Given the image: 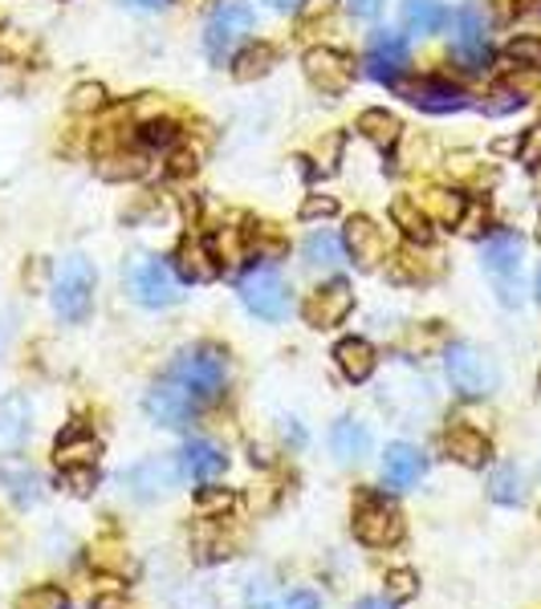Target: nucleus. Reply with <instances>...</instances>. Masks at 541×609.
Segmentation results:
<instances>
[{
  "mask_svg": "<svg viewBox=\"0 0 541 609\" xmlns=\"http://www.w3.org/2000/svg\"><path fill=\"white\" fill-rule=\"evenodd\" d=\"M465 208H468V199L456 196V191H428V199H424V212L448 228H456L465 220Z\"/></svg>",
  "mask_w": 541,
  "mask_h": 609,
  "instance_id": "nucleus-28",
  "label": "nucleus"
},
{
  "mask_svg": "<svg viewBox=\"0 0 541 609\" xmlns=\"http://www.w3.org/2000/svg\"><path fill=\"white\" fill-rule=\"evenodd\" d=\"M538 237H541V228H538Z\"/></svg>",
  "mask_w": 541,
  "mask_h": 609,
  "instance_id": "nucleus-52",
  "label": "nucleus"
},
{
  "mask_svg": "<svg viewBox=\"0 0 541 609\" xmlns=\"http://www.w3.org/2000/svg\"><path fill=\"white\" fill-rule=\"evenodd\" d=\"M273 62H278V53L269 50V45H257V50H249V53H245V57L237 62V77H240V82L264 77L269 70H273Z\"/></svg>",
  "mask_w": 541,
  "mask_h": 609,
  "instance_id": "nucleus-33",
  "label": "nucleus"
},
{
  "mask_svg": "<svg viewBox=\"0 0 541 609\" xmlns=\"http://www.w3.org/2000/svg\"><path fill=\"white\" fill-rule=\"evenodd\" d=\"M521 237L513 232H497V237L485 240V269H489L504 288V301L513 305L517 301V269H521Z\"/></svg>",
  "mask_w": 541,
  "mask_h": 609,
  "instance_id": "nucleus-12",
  "label": "nucleus"
},
{
  "mask_svg": "<svg viewBox=\"0 0 541 609\" xmlns=\"http://www.w3.org/2000/svg\"><path fill=\"white\" fill-rule=\"evenodd\" d=\"M273 9H293V4H302V0H269Z\"/></svg>",
  "mask_w": 541,
  "mask_h": 609,
  "instance_id": "nucleus-50",
  "label": "nucleus"
},
{
  "mask_svg": "<svg viewBox=\"0 0 541 609\" xmlns=\"http://www.w3.org/2000/svg\"><path fill=\"white\" fill-rule=\"evenodd\" d=\"M171 167H176L179 175H188V171H196V155H188V150H179L176 159H171Z\"/></svg>",
  "mask_w": 541,
  "mask_h": 609,
  "instance_id": "nucleus-47",
  "label": "nucleus"
},
{
  "mask_svg": "<svg viewBox=\"0 0 541 609\" xmlns=\"http://www.w3.org/2000/svg\"><path fill=\"white\" fill-rule=\"evenodd\" d=\"M98 171L106 175V179H139V175L147 171V159H143L139 150H114V155H106V159L98 162Z\"/></svg>",
  "mask_w": 541,
  "mask_h": 609,
  "instance_id": "nucleus-29",
  "label": "nucleus"
},
{
  "mask_svg": "<svg viewBox=\"0 0 541 609\" xmlns=\"http://www.w3.org/2000/svg\"><path fill=\"white\" fill-rule=\"evenodd\" d=\"M0 480L9 484V492H13L17 504H38V500H41V480L33 472H21V468H4V472H0Z\"/></svg>",
  "mask_w": 541,
  "mask_h": 609,
  "instance_id": "nucleus-31",
  "label": "nucleus"
},
{
  "mask_svg": "<svg viewBox=\"0 0 541 609\" xmlns=\"http://www.w3.org/2000/svg\"><path fill=\"white\" fill-rule=\"evenodd\" d=\"M334 4H339V0H305V4H302V17H305V21L330 17V13H334Z\"/></svg>",
  "mask_w": 541,
  "mask_h": 609,
  "instance_id": "nucleus-43",
  "label": "nucleus"
},
{
  "mask_svg": "<svg viewBox=\"0 0 541 609\" xmlns=\"http://www.w3.org/2000/svg\"><path fill=\"white\" fill-rule=\"evenodd\" d=\"M171 138H176L171 123H152V126H147V143H159V147H167Z\"/></svg>",
  "mask_w": 541,
  "mask_h": 609,
  "instance_id": "nucleus-44",
  "label": "nucleus"
},
{
  "mask_svg": "<svg viewBox=\"0 0 541 609\" xmlns=\"http://www.w3.org/2000/svg\"><path fill=\"white\" fill-rule=\"evenodd\" d=\"M346 4H351V13L363 17V21H371V17L383 9V0H346Z\"/></svg>",
  "mask_w": 541,
  "mask_h": 609,
  "instance_id": "nucleus-45",
  "label": "nucleus"
},
{
  "mask_svg": "<svg viewBox=\"0 0 541 609\" xmlns=\"http://www.w3.org/2000/svg\"><path fill=\"white\" fill-rule=\"evenodd\" d=\"M240 301L264 322H281L290 313V288H285L278 269H264V264L240 276Z\"/></svg>",
  "mask_w": 541,
  "mask_h": 609,
  "instance_id": "nucleus-5",
  "label": "nucleus"
},
{
  "mask_svg": "<svg viewBox=\"0 0 541 609\" xmlns=\"http://www.w3.org/2000/svg\"><path fill=\"white\" fill-rule=\"evenodd\" d=\"M305 77H310V86L322 90V94H330V98H339V94H346L354 82V62L346 57L342 50H310L305 53Z\"/></svg>",
  "mask_w": 541,
  "mask_h": 609,
  "instance_id": "nucleus-10",
  "label": "nucleus"
},
{
  "mask_svg": "<svg viewBox=\"0 0 541 609\" xmlns=\"http://www.w3.org/2000/svg\"><path fill=\"white\" fill-rule=\"evenodd\" d=\"M452 53L465 62V70H480V65L489 62V17H485L480 4H465L456 13Z\"/></svg>",
  "mask_w": 541,
  "mask_h": 609,
  "instance_id": "nucleus-9",
  "label": "nucleus"
},
{
  "mask_svg": "<svg viewBox=\"0 0 541 609\" xmlns=\"http://www.w3.org/2000/svg\"><path fill=\"white\" fill-rule=\"evenodd\" d=\"M403 25L412 33H440L448 25V9L440 0H403Z\"/></svg>",
  "mask_w": 541,
  "mask_h": 609,
  "instance_id": "nucleus-25",
  "label": "nucleus"
},
{
  "mask_svg": "<svg viewBox=\"0 0 541 609\" xmlns=\"http://www.w3.org/2000/svg\"><path fill=\"white\" fill-rule=\"evenodd\" d=\"M184 475H188L184 472V460H176V455H152V460L135 463V468L123 475V484L131 487L135 500H159L167 496V492H176Z\"/></svg>",
  "mask_w": 541,
  "mask_h": 609,
  "instance_id": "nucleus-6",
  "label": "nucleus"
},
{
  "mask_svg": "<svg viewBox=\"0 0 541 609\" xmlns=\"http://www.w3.org/2000/svg\"><path fill=\"white\" fill-rule=\"evenodd\" d=\"M403 98L416 102L419 111H431V114H448V111H465V94L448 82H436V77H424V82H412L403 86Z\"/></svg>",
  "mask_w": 541,
  "mask_h": 609,
  "instance_id": "nucleus-16",
  "label": "nucleus"
},
{
  "mask_svg": "<svg viewBox=\"0 0 541 609\" xmlns=\"http://www.w3.org/2000/svg\"><path fill=\"white\" fill-rule=\"evenodd\" d=\"M17 609H65V594L62 589H53V585H41V589H29Z\"/></svg>",
  "mask_w": 541,
  "mask_h": 609,
  "instance_id": "nucleus-35",
  "label": "nucleus"
},
{
  "mask_svg": "<svg viewBox=\"0 0 541 609\" xmlns=\"http://www.w3.org/2000/svg\"><path fill=\"white\" fill-rule=\"evenodd\" d=\"M285 609H322V606H318V597H314V594H290Z\"/></svg>",
  "mask_w": 541,
  "mask_h": 609,
  "instance_id": "nucleus-46",
  "label": "nucleus"
},
{
  "mask_svg": "<svg viewBox=\"0 0 541 609\" xmlns=\"http://www.w3.org/2000/svg\"><path fill=\"white\" fill-rule=\"evenodd\" d=\"M334 361H339V370L351 378V382H366L371 374H375V346L366 342V337H346L334 346Z\"/></svg>",
  "mask_w": 541,
  "mask_h": 609,
  "instance_id": "nucleus-20",
  "label": "nucleus"
},
{
  "mask_svg": "<svg viewBox=\"0 0 541 609\" xmlns=\"http://www.w3.org/2000/svg\"><path fill=\"white\" fill-rule=\"evenodd\" d=\"M126 288H131V297L139 301V305H152V309H167V305H176V301L184 297L176 269L167 261H159V256L131 261V269H126Z\"/></svg>",
  "mask_w": 541,
  "mask_h": 609,
  "instance_id": "nucleus-2",
  "label": "nucleus"
},
{
  "mask_svg": "<svg viewBox=\"0 0 541 609\" xmlns=\"http://www.w3.org/2000/svg\"><path fill=\"white\" fill-rule=\"evenodd\" d=\"M538 297H541V269H538Z\"/></svg>",
  "mask_w": 541,
  "mask_h": 609,
  "instance_id": "nucleus-51",
  "label": "nucleus"
},
{
  "mask_svg": "<svg viewBox=\"0 0 541 609\" xmlns=\"http://www.w3.org/2000/svg\"><path fill=\"white\" fill-rule=\"evenodd\" d=\"M98 455H102V443L94 435H86V431H74V435H65L62 443H58V468H62V475L77 492H86V487L94 484V463H98Z\"/></svg>",
  "mask_w": 541,
  "mask_h": 609,
  "instance_id": "nucleus-11",
  "label": "nucleus"
},
{
  "mask_svg": "<svg viewBox=\"0 0 541 609\" xmlns=\"http://www.w3.org/2000/svg\"><path fill=\"white\" fill-rule=\"evenodd\" d=\"M305 261L314 264V269H342L346 264V249H342L339 232H330V228L314 232V237L305 240Z\"/></svg>",
  "mask_w": 541,
  "mask_h": 609,
  "instance_id": "nucleus-26",
  "label": "nucleus"
},
{
  "mask_svg": "<svg viewBox=\"0 0 541 609\" xmlns=\"http://www.w3.org/2000/svg\"><path fill=\"white\" fill-rule=\"evenodd\" d=\"M330 448L339 455L342 463H358L371 451V435H366L363 423H354V419H339L334 431H330Z\"/></svg>",
  "mask_w": 541,
  "mask_h": 609,
  "instance_id": "nucleus-23",
  "label": "nucleus"
},
{
  "mask_svg": "<svg viewBox=\"0 0 541 609\" xmlns=\"http://www.w3.org/2000/svg\"><path fill=\"white\" fill-rule=\"evenodd\" d=\"M424 475V455L416 448H407V443H391L387 455H383V480H387L395 492L403 487H412Z\"/></svg>",
  "mask_w": 541,
  "mask_h": 609,
  "instance_id": "nucleus-18",
  "label": "nucleus"
},
{
  "mask_svg": "<svg viewBox=\"0 0 541 609\" xmlns=\"http://www.w3.org/2000/svg\"><path fill=\"white\" fill-rule=\"evenodd\" d=\"M366 70L378 82H399V74L407 70V41L399 33H375L366 45Z\"/></svg>",
  "mask_w": 541,
  "mask_h": 609,
  "instance_id": "nucleus-14",
  "label": "nucleus"
},
{
  "mask_svg": "<svg viewBox=\"0 0 541 609\" xmlns=\"http://www.w3.org/2000/svg\"><path fill=\"white\" fill-rule=\"evenodd\" d=\"M517 155H521V162H526V167H538V162H541V123L529 126L526 138L517 143Z\"/></svg>",
  "mask_w": 541,
  "mask_h": 609,
  "instance_id": "nucleus-39",
  "label": "nucleus"
},
{
  "mask_svg": "<svg viewBox=\"0 0 541 609\" xmlns=\"http://www.w3.org/2000/svg\"><path fill=\"white\" fill-rule=\"evenodd\" d=\"M354 536L371 548H387V545H399L403 536V516L391 500H378V496H366L354 512Z\"/></svg>",
  "mask_w": 541,
  "mask_h": 609,
  "instance_id": "nucleus-7",
  "label": "nucleus"
},
{
  "mask_svg": "<svg viewBox=\"0 0 541 609\" xmlns=\"http://www.w3.org/2000/svg\"><path fill=\"white\" fill-rule=\"evenodd\" d=\"M176 261H179V273L188 276V281H212L216 273H220V261H216V252L204 244V240H184L176 252Z\"/></svg>",
  "mask_w": 541,
  "mask_h": 609,
  "instance_id": "nucleus-22",
  "label": "nucleus"
},
{
  "mask_svg": "<svg viewBox=\"0 0 541 609\" xmlns=\"http://www.w3.org/2000/svg\"><path fill=\"white\" fill-rule=\"evenodd\" d=\"M358 130H363V138H371L375 147L391 150L395 143H399V118L391 111H363L358 114Z\"/></svg>",
  "mask_w": 541,
  "mask_h": 609,
  "instance_id": "nucleus-27",
  "label": "nucleus"
},
{
  "mask_svg": "<svg viewBox=\"0 0 541 609\" xmlns=\"http://www.w3.org/2000/svg\"><path fill=\"white\" fill-rule=\"evenodd\" d=\"M334 212H339V199L334 196H310L302 203V220H318V216L326 220V216H334Z\"/></svg>",
  "mask_w": 541,
  "mask_h": 609,
  "instance_id": "nucleus-41",
  "label": "nucleus"
},
{
  "mask_svg": "<svg viewBox=\"0 0 541 609\" xmlns=\"http://www.w3.org/2000/svg\"><path fill=\"white\" fill-rule=\"evenodd\" d=\"M228 386V354L216 346L184 349L171 370L147 390V414L159 427H188Z\"/></svg>",
  "mask_w": 541,
  "mask_h": 609,
  "instance_id": "nucleus-1",
  "label": "nucleus"
},
{
  "mask_svg": "<svg viewBox=\"0 0 541 609\" xmlns=\"http://www.w3.org/2000/svg\"><path fill=\"white\" fill-rule=\"evenodd\" d=\"M444 448H448V455H452L456 463H465V468H485L492 455L489 439L480 435V431H472V427H452L448 439H444Z\"/></svg>",
  "mask_w": 541,
  "mask_h": 609,
  "instance_id": "nucleus-21",
  "label": "nucleus"
},
{
  "mask_svg": "<svg viewBox=\"0 0 541 609\" xmlns=\"http://www.w3.org/2000/svg\"><path fill=\"white\" fill-rule=\"evenodd\" d=\"M33 53V38L21 33V29H0V57L4 62H25Z\"/></svg>",
  "mask_w": 541,
  "mask_h": 609,
  "instance_id": "nucleus-34",
  "label": "nucleus"
},
{
  "mask_svg": "<svg viewBox=\"0 0 541 609\" xmlns=\"http://www.w3.org/2000/svg\"><path fill=\"white\" fill-rule=\"evenodd\" d=\"M346 249L351 256L363 269H375L383 256H387V237H383V228L375 220H366V216H354L351 224H346Z\"/></svg>",
  "mask_w": 541,
  "mask_h": 609,
  "instance_id": "nucleus-15",
  "label": "nucleus"
},
{
  "mask_svg": "<svg viewBox=\"0 0 541 609\" xmlns=\"http://www.w3.org/2000/svg\"><path fill=\"white\" fill-rule=\"evenodd\" d=\"M29 439V398L9 395L0 402V455H17Z\"/></svg>",
  "mask_w": 541,
  "mask_h": 609,
  "instance_id": "nucleus-17",
  "label": "nucleus"
},
{
  "mask_svg": "<svg viewBox=\"0 0 541 609\" xmlns=\"http://www.w3.org/2000/svg\"><path fill=\"white\" fill-rule=\"evenodd\" d=\"M489 492L497 504H521V500H526V480H521L517 468H497V472H492Z\"/></svg>",
  "mask_w": 541,
  "mask_h": 609,
  "instance_id": "nucleus-30",
  "label": "nucleus"
},
{
  "mask_svg": "<svg viewBox=\"0 0 541 609\" xmlns=\"http://www.w3.org/2000/svg\"><path fill=\"white\" fill-rule=\"evenodd\" d=\"M509 57L517 65H541V38H513L509 41Z\"/></svg>",
  "mask_w": 541,
  "mask_h": 609,
  "instance_id": "nucleus-38",
  "label": "nucleus"
},
{
  "mask_svg": "<svg viewBox=\"0 0 541 609\" xmlns=\"http://www.w3.org/2000/svg\"><path fill=\"white\" fill-rule=\"evenodd\" d=\"M440 273L436 264H419L416 252H399L395 261H391V281H431V276Z\"/></svg>",
  "mask_w": 541,
  "mask_h": 609,
  "instance_id": "nucleus-32",
  "label": "nucleus"
},
{
  "mask_svg": "<svg viewBox=\"0 0 541 609\" xmlns=\"http://www.w3.org/2000/svg\"><path fill=\"white\" fill-rule=\"evenodd\" d=\"M416 589H419V577L412 569L387 573V601H412Z\"/></svg>",
  "mask_w": 541,
  "mask_h": 609,
  "instance_id": "nucleus-36",
  "label": "nucleus"
},
{
  "mask_svg": "<svg viewBox=\"0 0 541 609\" xmlns=\"http://www.w3.org/2000/svg\"><path fill=\"white\" fill-rule=\"evenodd\" d=\"M444 366H448V378H452V386L465 398L489 395L492 386H497V370H492V361L485 358L477 346H465V342L452 346L448 358H444Z\"/></svg>",
  "mask_w": 541,
  "mask_h": 609,
  "instance_id": "nucleus-8",
  "label": "nucleus"
},
{
  "mask_svg": "<svg viewBox=\"0 0 541 609\" xmlns=\"http://www.w3.org/2000/svg\"><path fill=\"white\" fill-rule=\"evenodd\" d=\"M90 297H94V269L86 256H65L53 281V309L62 313L65 322H82L90 313Z\"/></svg>",
  "mask_w": 541,
  "mask_h": 609,
  "instance_id": "nucleus-3",
  "label": "nucleus"
},
{
  "mask_svg": "<svg viewBox=\"0 0 541 609\" xmlns=\"http://www.w3.org/2000/svg\"><path fill=\"white\" fill-rule=\"evenodd\" d=\"M228 468L225 451L212 448L208 439H191L188 448H184V472L191 475V480H200V484H212V480H220Z\"/></svg>",
  "mask_w": 541,
  "mask_h": 609,
  "instance_id": "nucleus-19",
  "label": "nucleus"
},
{
  "mask_svg": "<svg viewBox=\"0 0 541 609\" xmlns=\"http://www.w3.org/2000/svg\"><path fill=\"white\" fill-rule=\"evenodd\" d=\"M354 309V288L346 281H330L314 293V297L305 301V322L314 325V329H334L351 317Z\"/></svg>",
  "mask_w": 541,
  "mask_h": 609,
  "instance_id": "nucleus-13",
  "label": "nucleus"
},
{
  "mask_svg": "<svg viewBox=\"0 0 541 609\" xmlns=\"http://www.w3.org/2000/svg\"><path fill=\"white\" fill-rule=\"evenodd\" d=\"M391 220H395V228H403V237L416 240V244H428L431 240V216L419 208V199L399 196L391 203Z\"/></svg>",
  "mask_w": 541,
  "mask_h": 609,
  "instance_id": "nucleus-24",
  "label": "nucleus"
},
{
  "mask_svg": "<svg viewBox=\"0 0 541 609\" xmlns=\"http://www.w3.org/2000/svg\"><path fill=\"white\" fill-rule=\"evenodd\" d=\"M521 102H526V98H517L513 90H504V86H501L497 94H492V102L485 106V111H489V114H509V111H517Z\"/></svg>",
  "mask_w": 541,
  "mask_h": 609,
  "instance_id": "nucleus-42",
  "label": "nucleus"
},
{
  "mask_svg": "<svg viewBox=\"0 0 541 609\" xmlns=\"http://www.w3.org/2000/svg\"><path fill=\"white\" fill-rule=\"evenodd\" d=\"M102 102H106V90H102L98 82H86V86H77L74 94H70V111L90 114V111H98Z\"/></svg>",
  "mask_w": 541,
  "mask_h": 609,
  "instance_id": "nucleus-37",
  "label": "nucleus"
},
{
  "mask_svg": "<svg viewBox=\"0 0 541 609\" xmlns=\"http://www.w3.org/2000/svg\"><path fill=\"white\" fill-rule=\"evenodd\" d=\"M504 90H513L517 98H529V94H533V90H538V70H517V74H509L504 77Z\"/></svg>",
  "mask_w": 541,
  "mask_h": 609,
  "instance_id": "nucleus-40",
  "label": "nucleus"
},
{
  "mask_svg": "<svg viewBox=\"0 0 541 609\" xmlns=\"http://www.w3.org/2000/svg\"><path fill=\"white\" fill-rule=\"evenodd\" d=\"M252 33V9L245 0H216L212 17L204 25V45L212 53L216 62H225L228 53L237 50L240 41Z\"/></svg>",
  "mask_w": 541,
  "mask_h": 609,
  "instance_id": "nucleus-4",
  "label": "nucleus"
},
{
  "mask_svg": "<svg viewBox=\"0 0 541 609\" xmlns=\"http://www.w3.org/2000/svg\"><path fill=\"white\" fill-rule=\"evenodd\" d=\"M354 609H391V601H378V597H366V601H358Z\"/></svg>",
  "mask_w": 541,
  "mask_h": 609,
  "instance_id": "nucleus-48",
  "label": "nucleus"
},
{
  "mask_svg": "<svg viewBox=\"0 0 541 609\" xmlns=\"http://www.w3.org/2000/svg\"><path fill=\"white\" fill-rule=\"evenodd\" d=\"M131 4H139V9H159V4H167V0H131Z\"/></svg>",
  "mask_w": 541,
  "mask_h": 609,
  "instance_id": "nucleus-49",
  "label": "nucleus"
}]
</instances>
